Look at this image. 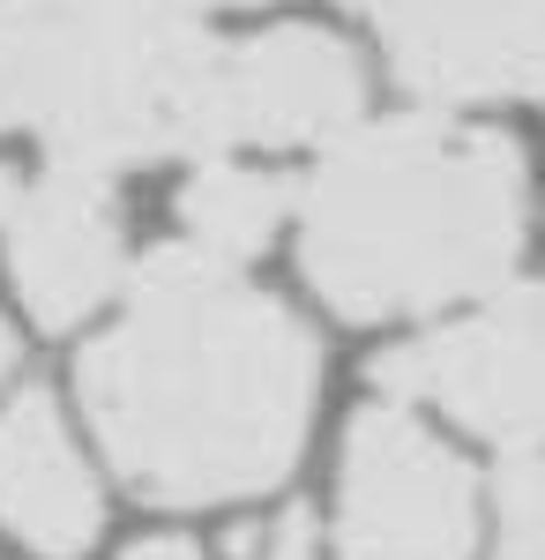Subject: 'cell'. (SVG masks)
Wrapping results in <instances>:
<instances>
[{
  "mask_svg": "<svg viewBox=\"0 0 545 560\" xmlns=\"http://www.w3.org/2000/svg\"><path fill=\"white\" fill-rule=\"evenodd\" d=\"M314 388V337L187 240L135 269L127 314L83 359L90 427L120 486L158 509L269 493L306 448Z\"/></svg>",
  "mask_w": 545,
  "mask_h": 560,
  "instance_id": "obj_1",
  "label": "cell"
},
{
  "mask_svg": "<svg viewBox=\"0 0 545 560\" xmlns=\"http://www.w3.org/2000/svg\"><path fill=\"white\" fill-rule=\"evenodd\" d=\"M523 158L494 128L381 120L344 135L299 195L306 284L344 322L471 300L523 247Z\"/></svg>",
  "mask_w": 545,
  "mask_h": 560,
  "instance_id": "obj_2",
  "label": "cell"
},
{
  "mask_svg": "<svg viewBox=\"0 0 545 560\" xmlns=\"http://www.w3.org/2000/svg\"><path fill=\"white\" fill-rule=\"evenodd\" d=\"M336 546L344 560H471L478 546L471 464L396 396L367 404L344 433Z\"/></svg>",
  "mask_w": 545,
  "mask_h": 560,
  "instance_id": "obj_3",
  "label": "cell"
},
{
  "mask_svg": "<svg viewBox=\"0 0 545 560\" xmlns=\"http://www.w3.org/2000/svg\"><path fill=\"white\" fill-rule=\"evenodd\" d=\"M381 388L396 404H441L508 456H545V284H515L456 329L389 351Z\"/></svg>",
  "mask_w": 545,
  "mask_h": 560,
  "instance_id": "obj_4",
  "label": "cell"
},
{
  "mask_svg": "<svg viewBox=\"0 0 545 560\" xmlns=\"http://www.w3.org/2000/svg\"><path fill=\"white\" fill-rule=\"evenodd\" d=\"M426 97H538L545 0H351Z\"/></svg>",
  "mask_w": 545,
  "mask_h": 560,
  "instance_id": "obj_5",
  "label": "cell"
},
{
  "mask_svg": "<svg viewBox=\"0 0 545 560\" xmlns=\"http://www.w3.org/2000/svg\"><path fill=\"white\" fill-rule=\"evenodd\" d=\"M0 240H8L15 300L38 329L90 322L127 277V240L113 202H105V179L60 173V165L15 187V202L0 217Z\"/></svg>",
  "mask_w": 545,
  "mask_h": 560,
  "instance_id": "obj_6",
  "label": "cell"
},
{
  "mask_svg": "<svg viewBox=\"0 0 545 560\" xmlns=\"http://www.w3.org/2000/svg\"><path fill=\"white\" fill-rule=\"evenodd\" d=\"M217 90L232 142H329L359 120V52L322 23H285L224 52Z\"/></svg>",
  "mask_w": 545,
  "mask_h": 560,
  "instance_id": "obj_7",
  "label": "cell"
},
{
  "mask_svg": "<svg viewBox=\"0 0 545 560\" xmlns=\"http://www.w3.org/2000/svg\"><path fill=\"white\" fill-rule=\"evenodd\" d=\"M0 530L38 560H76L105 530V493L45 388L0 404Z\"/></svg>",
  "mask_w": 545,
  "mask_h": 560,
  "instance_id": "obj_8",
  "label": "cell"
},
{
  "mask_svg": "<svg viewBox=\"0 0 545 560\" xmlns=\"http://www.w3.org/2000/svg\"><path fill=\"white\" fill-rule=\"evenodd\" d=\"M292 210V187L254 165H232V158H202L195 179L179 187V224H187V247L195 255L240 269L247 255H262L277 240V224Z\"/></svg>",
  "mask_w": 545,
  "mask_h": 560,
  "instance_id": "obj_9",
  "label": "cell"
},
{
  "mask_svg": "<svg viewBox=\"0 0 545 560\" xmlns=\"http://www.w3.org/2000/svg\"><path fill=\"white\" fill-rule=\"evenodd\" d=\"M508 560H545V456H515L501 471Z\"/></svg>",
  "mask_w": 545,
  "mask_h": 560,
  "instance_id": "obj_10",
  "label": "cell"
},
{
  "mask_svg": "<svg viewBox=\"0 0 545 560\" xmlns=\"http://www.w3.org/2000/svg\"><path fill=\"white\" fill-rule=\"evenodd\" d=\"M254 560H322V523L306 516V509H285L254 538Z\"/></svg>",
  "mask_w": 545,
  "mask_h": 560,
  "instance_id": "obj_11",
  "label": "cell"
},
{
  "mask_svg": "<svg viewBox=\"0 0 545 560\" xmlns=\"http://www.w3.org/2000/svg\"><path fill=\"white\" fill-rule=\"evenodd\" d=\"M120 560H202V546H195V538H135V546H127Z\"/></svg>",
  "mask_w": 545,
  "mask_h": 560,
  "instance_id": "obj_12",
  "label": "cell"
},
{
  "mask_svg": "<svg viewBox=\"0 0 545 560\" xmlns=\"http://www.w3.org/2000/svg\"><path fill=\"white\" fill-rule=\"evenodd\" d=\"M15 374V329H8V314H0V382Z\"/></svg>",
  "mask_w": 545,
  "mask_h": 560,
  "instance_id": "obj_13",
  "label": "cell"
},
{
  "mask_svg": "<svg viewBox=\"0 0 545 560\" xmlns=\"http://www.w3.org/2000/svg\"><path fill=\"white\" fill-rule=\"evenodd\" d=\"M15 187H23V179H15V173H0V217H8V202H15Z\"/></svg>",
  "mask_w": 545,
  "mask_h": 560,
  "instance_id": "obj_14",
  "label": "cell"
},
{
  "mask_svg": "<svg viewBox=\"0 0 545 560\" xmlns=\"http://www.w3.org/2000/svg\"><path fill=\"white\" fill-rule=\"evenodd\" d=\"M202 8H269V0H202Z\"/></svg>",
  "mask_w": 545,
  "mask_h": 560,
  "instance_id": "obj_15",
  "label": "cell"
}]
</instances>
